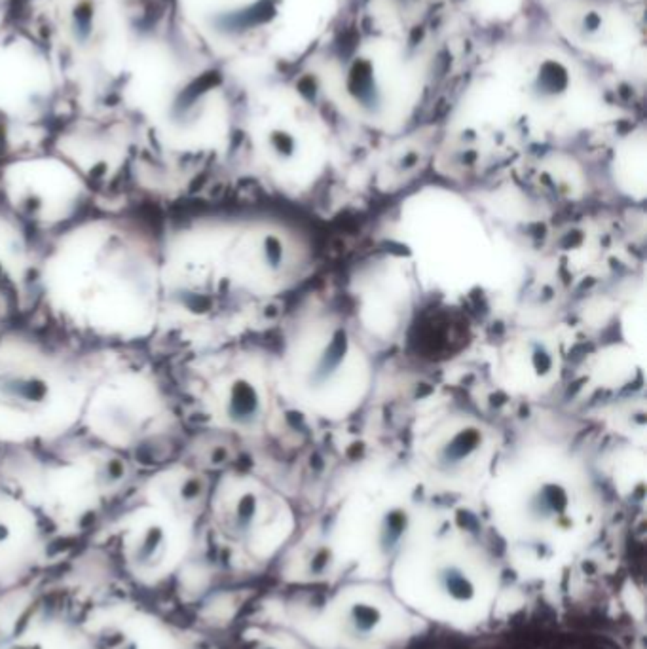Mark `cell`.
<instances>
[{
  "instance_id": "cell-1",
  "label": "cell",
  "mask_w": 647,
  "mask_h": 649,
  "mask_svg": "<svg viewBox=\"0 0 647 649\" xmlns=\"http://www.w3.org/2000/svg\"><path fill=\"white\" fill-rule=\"evenodd\" d=\"M350 350L351 340L348 336V332L344 329H340V327L334 329L329 340H327V344L323 345V350L319 352V355L313 361V365H311L310 376H308L310 386L319 387L327 384V382H331L336 376L338 368L348 359Z\"/></svg>"
},
{
  "instance_id": "cell-2",
  "label": "cell",
  "mask_w": 647,
  "mask_h": 649,
  "mask_svg": "<svg viewBox=\"0 0 647 649\" xmlns=\"http://www.w3.org/2000/svg\"><path fill=\"white\" fill-rule=\"evenodd\" d=\"M226 418L239 427H249L262 414V399L260 393L249 380H236L228 389L226 405H224Z\"/></svg>"
},
{
  "instance_id": "cell-3",
  "label": "cell",
  "mask_w": 647,
  "mask_h": 649,
  "mask_svg": "<svg viewBox=\"0 0 647 649\" xmlns=\"http://www.w3.org/2000/svg\"><path fill=\"white\" fill-rule=\"evenodd\" d=\"M570 495L567 490L558 482H543L528 500V513L535 521H551L558 519L567 511Z\"/></svg>"
},
{
  "instance_id": "cell-4",
  "label": "cell",
  "mask_w": 647,
  "mask_h": 649,
  "mask_svg": "<svg viewBox=\"0 0 647 649\" xmlns=\"http://www.w3.org/2000/svg\"><path fill=\"white\" fill-rule=\"evenodd\" d=\"M482 442V435L475 427H463L452 435L443 447L438 448L437 460L445 469H454L469 460Z\"/></svg>"
},
{
  "instance_id": "cell-5",
  "label": "cell",
  "mask_w": 647,
  "mask_h": 649,
  "mask_svg": "<svg viewBox=\"0 0 647 649\" xmlns=\"http://www.w3.org/2000/svg\"><path fill=\"white\" fill-rule=\"evenodd\" d=\"M95 21H97V4L95 0H75L67 15L68 33L76 44H88L94 38Z\"/></svg>"
},
{
  "instance_id": "cell-6",
  "label": "cell",
  "mask_w": 647,
  "mask_h": 649,
  "mask_svg": "<svg viewBox=\"0 0 647 649\" xmlns=\"http://www.w3.org/2000/svg\"><path fill=\"white\" fill-rule=\"evenodd\" d=\"M408 528V516L401 509H393L385 513L384 521L380 524V545L384 549H392Z\"/></svg>"
},
{
  "instance_id": "cell-7",
  "label": "cell",
  "mask_w": 647,
  "mask_h": 649,
  "mask_svg": "<svg viewBox=\"0 0 647 649\" xmlns=\"http://www.w3.org/2000/svg\"><path fill=\"white\" fill-rule=\"evenodd\" d=\"M440 581H443V587H445L446 592H448L454 600L467 602V600H471L473 596H475V585H473L471 579L466 577L459 569H445V572L440 574Z\"/></svg>"
},
{
  "instance_id": "cell-8",
  "label": "cell",
  "mask_w": 647,
  "mask_h": 649,
  "mask_svg": "<svg viewBox=\"0 0 647 649\" xmlns=\"http://www.w3.org/2000/svg\"><path fill=\"white\" fill-rule=\"evenodd\" d=\"M351 622H353V627L361 632H369L376 627L378 622L382 621V613H380V609L371 606V604H355L353 608H351Z\"/></svg>"
},
{
  "instance_id": "cell-9",
  "label": "cell",
  "mask_w": 647,
  "mask_h": 649,
  "mask_svg": "<svg viewBox=\"0 0 647 649\" xmlns=\"http://www.w3.org/2000/svg\"><path fill=\"white\" fill-rule=\"evenodd\" d=\"M268 144H270L272 152L281 160H289L297 152V139L285 129H274L268 135Z\"/></svg>"
},
{
  "instance_id": "cell-10",
  "label": "cell",
  "mask_w": 647,
  "mask_h": 649,
  "mask_svg": "<svg viewBox=\"0 0 647 649\" xmlns=\"http://www.w3.org/2000/svg\"><path fill=\"white\" fill-rule=\"evenodd\" d=\"M260 251H262V260L266 264V268H270L274 271L281 268V264L285 260V247L279 237L274 236V234L264 237Z\"/></svg>"
},
{
  "instance_id": "cell-11",
  "label": "cell",
  "mask_w": 647,
  "mask_h": 649,
  "mask_svg": "<svg viewBox=\"0 0 647 649\" xmlns=\"http://www.w3.org/2000/svg\"><path fill=\"white\" fill-rule=\"evenodd\" d=\"M532 365H533V368H535V372H537V374L545 376V374H549V372H551V368H553V365H554L553 355L546 352L543 345L535 344V345H533V350H532Z\"/></svg>"
},
{
  "instance_id": "cell-12",
  "label": "cell",
  "mask_w": 647,
  "mask_h": 649,
  "mask_svg": "<svg viewBox=\"0 0 647 649\" xmlns=\"http://www.w3.org/2000/svg\"><path fill=\"white\" fill-rule=\"evenodd\" d=\"M256 514V498L251 494H245L237 503V522L239 526H247Z\"/></svg>"
}]
</instances>
